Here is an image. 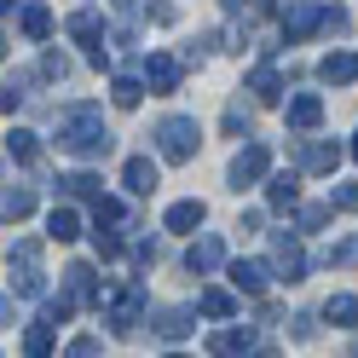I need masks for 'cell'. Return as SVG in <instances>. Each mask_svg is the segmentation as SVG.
<instances>
[{
  "label": "cell",
  "mask_w": 358,
  "mask_h": 358,
  "mask_svg": "<svg viewBox=\"0 0 358 358\" xmlns=\"http://www.w3.org/2000/svg\"><path fill=\"white\" fill-rule=\"evenodd\" d=\"M58 150H70L81 156V162H99V156L116 150V139H110V127L93 104H76V110H64V122H58Z\"/></svg>",
  "instance_id": "6da1fadb"
},
{
  "label": "cell",
  "mask_w": 358,
  "mask_h": 358,
  "mask_svg": "<svg viewBox=\"0 0 358 358\" xmlns=\"http://www.w3.org/2000/svg\"><path fill=\"white\" fill-rule=\"evenodd\" d=\"M196 145H203V127H196L191 116H162L156 122V150H162V162H191Z\"/></svg>",
  "instance_id": "7a4b0ae2"
},
{
  "label": "cell",
  "mask_w": 358,
  "mask_h": 358,
  "mask_svg": "<svg viewBox=\"0 0 358 358\" xmlns=\"http://www.w3.org/2000/svg\"><path fill=\"white\" fill-rule=\"evenodd\" d=\"M6 278H12V295H41L47 289V278H41V243H12L6 255Z\"/></svg>",
  "instance_id": "3957f363"
},
{
  "label": "cell",
  "mask_w": 358,
  "mask_h": 358,
  "mask_svg": "<svg viewBox=\"0 0 358 358\" xmlns=\"http://www.w3.org/2000/svg\"><path fill=\"white\" fill-rule=\"evenodd\" d=\"M266 168H272V150H266V145H243V150L231 156L226 179H231V191H243V185H260Z\"/></svg>",
  "instance_id": "277c9868"
},
{
  "label": "cell",
  "mask_w": 358,
  "mask_h": 358,
  "mask_svg": "<svg viewBox=\"0 0 358 358\" xmlns=\"http://www.w3.org/2000/svg\"><path fill=\"white\" fill-rule=\"evenodd\" d=\"M139 318H145V289L133 283V289H122V295L110 301V312H104V324L116 329V335H133V329H139Z\"/></svg>",
  "instance_id": "5b68a950"
},
{
  "label": "cell",
  "mask_w": 358,
  "mask_h": 358,
  "mask_svg": "<svg viewBox=\"0 0 358 358\" xmlns=\"http://www.w3.org/2000/svg\"><path fill=\"white\" fill-rule=\"evenodd\" d=\"M272 266L289 278V283H301L306 278V255H301V231H272Z\"/></svg>",
  "instance_id": "8992f818"
},
{
  "label": "cell",
  "mask_w": 358,
  "mask_h": 358,
  "mask_svg": "<svg viewBox=\"0 0 358 358\" xmlns=\"http://www.w3.org/2000/svg\"><path fill=\"white\" fill-rule=\"evenodd\" d=\"M295 162H301V173H335L341 145H335V139H306V145L295 150Z\"/></svg>",
  "instance_id": "52a82bcc"
},
{
  "label": "cell",
  "mask_w": 358,
  "mask_h": 358,
  "mask_svg": "<svg viewBox=\"0 0 358 358\" xmlns=\"http://www.w3.org/2000/svg\"><path fill=\"white\" fill-rule=\"evenodd\" d=\"M312 29H324V6H312V0H289V12H283V35H289V41H306Z\"/></svg>",
  "instance_id": "ba28073f"
},
{
  "label": "cell",
  "mask_w": 358,
  "mask_h": 358,
  "mask_svg": "<svg viewBox=\"0 0 358 358\" xmlns=\"http://www.w3.org/2000/svg\"><path fill=\"white\" fill-rule=\"evenodd\" d=\"M208 352H214V358H249V352H260V347H255V329H214V335H208Z\"/></svg>",
  "instance_id": "9c48e42d"
},
{
  "label": "cell",
  "mask_w": 358,
  "mask_h": 358,
  "mask_svg": "<svg viewBox=\"0 0 358 358\" xmlns=\"http://www.w3.org/2000/svg\"><path fill=\"white\" fill-rule=\"evenodd\" d=\"M266 203H272L278 214L301 208V173H295V168H289V173H272V179H266Z\"/></svg>",
  "instance_id": "30bf717a"
},
{
  "label": "cell",
  "mask_w": 358,
  "mask_h": 358,
  "mask_svg": "<svg viewBox=\"0 0 358 358\" xmlns=\"http://www.w3.org/2000/svg\"><path fill=\"white\" fill-rule=\"evenodd\" d=\"M266 283H272V266H266V260H231V289H243V295H266Z\"/></svg>",
  "instance_id": "8fae6325"
},
{
  "label": "cell",
  "mask_w": 358,
  "mask_h": 358,
  "mask_svg": "<svg viewBox=\"0 0 358 358\" xmlns=\"http://www.w3.org/2000/svg\"><path fill=\"white\" fill-rule=\"evenodd\" d=\"M185 266H191V272H220V266H226V243H220V237H196L185 249Z\"/></svg>",
  "instance_id": "7c38bea8"
},
{
  "label": "cell",
  "mask_w": 358,
  "mask_h": 358,
  "mask_svg": "<svg viewBox=\"0 0 358 358\" xmlns=\"http://www.w3.org/2000/svg\"><path fill=\"white\" fill-rule=\"evenodd\" d=\"M318 76H324L329 87H352V81H358V52H324V58H318Z\"/></svg>",
  "instance_id": "4fadbf2b"
},
{
  "label": "cell",
  "mask_w": 358,
  "mask_h": 358,
  "mask_svg": "<svg viewBox=\"0 0 358 358\" xmlns=\"http://www.w3.org/2000/svg\"><path fill=\"white\" fill-rule=\"evenodd\" d=\"M318 122H324V99L318 93H295V99H289V127H295V133H312Z\"/></svg>",
  "instance_id": "5bb4252c"
},
{
  "label": "cell",
  "mask_w": 358,
  "mask_h": 358,
  "mask_svg": "<svg viewBox=\"0 0 358 358\" xmlns=\"http://www.w3.org/2000/svg\"><path fill=\"white\" fill-rule=\"evenodd\" d=\"M70 35L81 41L87 52H99V47H104V24H99V12H93V6H81V12H70Z\"/></svg>",
  "instance_id": "9a60e30c"
},
{
  "label": "cell",
  "mask_w": 358,
  "mask_h": 358,
  "mask_svg": "<svg viewBox=\"0 0 358 358\" xmlns=\"http://www.w3.org/2000/svg\"><path fill=\"white\" fill-rule=\"evenodd\" d=\"M145 81H150V93H173V87H179V64L168 52H150L145 58Z\"/></svg>",
  "instance_id": "2e32d148"
},
{
  "label": "cell",
  "mask_w": 358,
  "mask_h": 358,
  "mask_svg": "<svg viewBox=\"0 0 358 358\" xmlns=\"http://www.w3.org/2000/svg\"><path fill=\"white\" fill-rule=\"evenodd\" d=\"M203 220H208V208L196 203V196H185V203H173V208L162 214V226H168V231H196Z\"/></svg>",
  "instance_id": "e0dca14e"
},
{
  "label": "cell",
  "mask_w": 358,
  "mask_h": 358,
  "mask_svg": "<svg viewBox=\"0 0 358 358\" xmlns=\"http://www.w3.org/2000/svg\"><path fill=\"white\" fill-rule=\"evenodd\" d=\"M249 93H255L260 104H278V99H283V70H278V64H260V70L249 76Z\"/></svg>",
  "instance_id": "ac0fdd59"
},
{
  "label": "cell",
  "mask_w": 358,
  "mask_h": 358,
  "mask_svg": "<svg viewBox=\"0 0 358 358\" xmlns=\"http://www.w3.org/2000/svg\"><path fill=\"white\" fill-rule=\"evenodd\" d=\"M122 185H127L133 196H150V191H156V162H150V156H133V162L122 168Z\"/></svg>",
  "instance_id": "d6986e66"
},
{
  "label": "cell",
  "mask_w": 358,
  "mask_h": 358,
  "mask_svg": "<svg viewBox=\"0 0 358 358\" xmlns=\"http://www.w3.org/2000/svg\"><path fill=\"white\" fill-rule=\"evenodd\" d=\"M156 329H162V341H185V335L196 329V312L191 306H168L162 318H156Z\"/></svg>",
  "instance_id": "ffe728a7"
},
{
  "label": "cell",
  "mask_w": 358,
  "mask_h": 358,
  "mask_svg": "<svg viewBox=\"0 0 358 358\" xmlns=\"http://www.w3.org/2000/svg\"><path fill=\"white\" fill-rule=\"evenodd\" d=\"M17 29H24L29 41H47V35H52V6H41V0H29V6L17 12Z\"/></svg>",
  "instance_id": "44dd1931"
},
{
  "label": "cell",
  "mask_w": 358,
  "mask_h": 358,
  "mask_svg": "<svg viewBox=\"0 0 358 358\" xmlns=\"http://www.w3.org/2000/svg\"><path fill=\"white\" fill-rule=\"evenodd\" d=\"M47 237H52V243H76V237H81V214L58 203V208L47 214Z\"/></svg>",
  "instance_id": "7402d4cb"
},
{
  "label": "cell",
  "mask_w": 358,
  "mask_h": 358,
  "mask_svg": "<svg viewBox=\"0 0 358 358\" xmlns=\"http://www.w3.org/2000/svg\"><path fill=\"white\" fill-rule=\"evenodd\" d=\"M196 312H203V318H220V324H226L231 312H237V295H231V289H203V295H196Z\"/></svg>",
  "instance_id": "603a6c76"
},
{
  "label": "cell",
  "mask_w": 358,
  "mask_h": 358,
  "mask_svg": "<svg viewBox=\"0 0 358 358\" xmlns=\"http://www.w3.org/2000/svg\"><path fill=\"white\" fill-rule=\"evenodd\" d=\"M64 283H70L76 301H99V278H93V266H87V260H76L70 272H64ZM99 306H104V301H99Z\"/></svg>",
  "instance_id": "cb8c5ba5"
},
{
  "label": "cell",
  "mask_w": 358,
  "mask_h": 358,
  "mask_svg": "<svg viewBox=\"0 0 358 358\" xmlns=\"http://www.w3.org/2000/svg\"><path fill=\"white\" fill-rule=\"evenodd\" d=\"M324 318H329L335 329H352V324H358V295H329V301H324Z\"/></svg>",
  "instance_id": "d4e9b609"
},
{
  "label": "cell",
  "mask_w": 358,
  "mask_h": 358,
  "mask_svg": "<svg viewBox=\"0 0 358 358\" xmlns=\"http://www.w3.org/2000/svg\"><path fill=\"white\" fill-rule=\"evenodd\" d=\"M110 99H116V110H139L145 81H139V76H116V81H110Z\"/></svg>",
  "instance_id": "484cf974"
},
{
  "label": "cell",
  "mask_w": 358,
  "mask_h": 358,
  "mask_svg": "<svg viewBox=\"0 0 358 358\" xmlns=\"http://www.w3.org/2000/svg\"><path fill=\"white\" fill-rule=\"evenodd\" d=\"M6 156H12V162H35V156H41V139H35L29 127H12V133H6Z\"/></svg>",
  "instance_id": "4316f807"
},
{
  "label": "cell",
  "mask_w": 358,
  "mask_h": 358,
  "mask_svg": "<svg viewBox=\"0 0 358 358\" xmlns=\"http://www.w3.org/2000/svg\"><path fill=\"white\" fill-rule=\"evenodd\" d=\"M35 214V191L29 185H6V226H17V220Z\"/></svg>",
  "instance_id": "83f0119b"
},
{
  "label": "cell",
  "mask_w": 358,
  "mask_h": 358,
  "mask_svg": "<svg viewBox=\"0 0 358 358\" xmlns=\"http://www.w3.org/2000/svg\"><path fill=\"white\" fill-rule=\"evenodd\" d=\"M24 358H52V324H29L24 329Z\"/></svg>",
  "instance_id": "f1b7e54d"
},
{
  "label": "cell",
  "mask_w": 358,
  "mask_h": 358,
  "mask_svg": "<svg viewBox=\"0 0 358 358\" xmlns=\"http://www.w3.org/2000/svg\"><path fill=\"white\" fill-rule=\"evenodd\" d=\"M58 196H87V203H93V196H99V179H93V173H58Z\"/></svg>",
  "instance_id": "f546056e"
},
{
  "label": "cell",
  "mask_w": 358,
  "mask_h": 358,
  "mask_svg": "<svg viewBox=\"0 0 358 358\" xmlns=\"http://www.w3.org/2000/svg\"><path fill=\"white\" fill-rule=\"evenodd\" d=\"M93 255H99V260H116V255H122V237L110 231V226H93Z\"/></svg>",
  "instance_id": "4dcf8cb0"
},
{
  "label": "cell",
  "mask_w": 358,
  "mask_h": 358,
  "mask_svg": "<svg viewBox=\"0 0 358 358\" xmlns=\"http://www.w3.org/2000/svg\"><path fill=\"white\" fill-rule=\"evenodd\" d=\"M122 214H127V208L116 203V196H104V191L93 196V220H99V226H116V220H122Z\"/></svg>",
  "instance_id": "1f68e13d"
},
{
  "label": "cell",
  "mask_w": 358,
  "mask_h": 358,
  "mask_svg": "<svg viewBox=\"0 0 358 358\" xmlns=\"http://www.w3.org/2000/svg\"><path fill=\"white\" fill-rule=\"evenodd\" d=\"M329 208H335V203H306V208H301V231H324V226H329Z\"/></svg>",
  "instance_id": "d6a6232c"
},
{
  "label": "cell",
  "mask_w": 358,
  "mask_h": 358,
  "mask_svg": "<svg viewBox=\"0 0 358 358\" xmlns=\"http://www.w3.org/2000/svg\"><path fill=\"white\" fill-rule=\"evenodd\" d=\"M329 266H358V231H352L347 243H335V249H329Z\"/></svg>",
  "instance_id": "836d02e7"
},
{
  "label": "cell",
  "mask_w": 358,
  "mask_h": 358,
  "mask_svg": "<svg viewBox=\"0 0 358 358\" xmlns=\"http://www.w3.org/2000/svg\"><path fill=\"white\" fill-rule=\"evenodd\" d=\"M41 76H47V81H64V76H70V64H64V52H47V58H41Z\"/></svg>",
  "instance_id": "e575fe53"
},
{
  "label": "cell",
  "mask_w": 358,
  "mask_h": 358,
  "mask_svg": "<svg viewBox=\"0 0 358 358\" xmlns=\"http://www.w3.org/2000/svg\"><path fill=\"white\" fill-rule=\"evenodd\" d=\"M329 203H335V208H352V214H358V179H352V185H335V191H329Z\"/></svg>",
  "instance_id": "d590c367"
},
{
  "label": "cell",
  "mask_w": 358,
  "mask_h": 358,
  "mask_svg": "<svg viewBox=\"0 0 358 358\" xmlns=\"http://www.w3.org/2000/svg\"><path fill=\"white\" fill-rule=\"evenodd\" d=\"M64 358H99V341H93V335H76V341L64 347Z\"/></svg>",
  "instance_id": "8d00e7d4"
},
{
  "label": "cell",
  "mask_w": 358,
  "mask_h": 358,
  "mask_svg": "<svg viewBox=\"0 0 358 358\" xmlns=\"http://www.w3.org/2000/svg\"><path fill=\"white\" fill-rule=\"evenodd\" d=\"M347 24H352V17H347L341 6H324V29H329V35H347Z\"/></svg>",
  "instance_id": "74e56055"
},
{
  "label": "cell",
  "mask_w": 358,
  "mask_h": 358,
  "mask_svg": "<svg viewBox=\"0 0 358 358\" xmlns=\"http://www.w3.org/2000/svg\"><path fill=\"white\" fill-rule=\"evenodd\" d=\"M289 335H295V341H312V335H318V324L301 312V318H289Z\"/></svg>",
  "instance_id": "f35d334b"
},
{
  "label": "cell",
  "mask_w": 358,
  "mask_h": 358,
  "mask_svg": "<svg viewBox=\"0 0 358 358\" xmlns=\"http://www.w3.org/2000/svg\"><path fill=\"white\" fill-rule=\"evenodd\" d=\"M226 133H249V110H243V104L226 110Z\"/></svg>",
  "instance_id": "ab89813d"
},
{
  "label": "cell",
  "mask_w": 358,
  "mask_h": 358,
  "mask_svg": "<svg viewBox=\"0 0 358 358\" xmlns=\"http://www.w3.org/2000/svg\"><path fill=\"white\" fill-rule=\"evenodd\" d=\"M255 358H278V347H260V352H255Z\"/></svg>",
  "instance_id": "60d3db41"
},
{
  "label": "cell",
  "mask_w": 358,
  "mask_h": 358,
  "mask_svg": "<svg viewBox=\"0 0 358 358\" xmlns=\"http://www.w3.org/2000/svg\"><path fill=\"white\" fill-rule=\"evenodd\" d=\"M347 156H352V162H358V133H352V145H347Z\"/></svg>",
  "instance_id": "b9f144b4"
},
{
  "label": "cell",
  "mask_w": 358,
  "mask_h": 358,
  "mask_svg": "<svg viewBox=\"0 0 358 358\" xmlns=\"http://www.w3.org/2000/svg\"><path fill=\"white\" fill-rule=\"evenodd\" d=\"M168 358H191V352H168Z\"/></svg>",
  "instance_id": "7bdbcfd3"
}]
</instances>
